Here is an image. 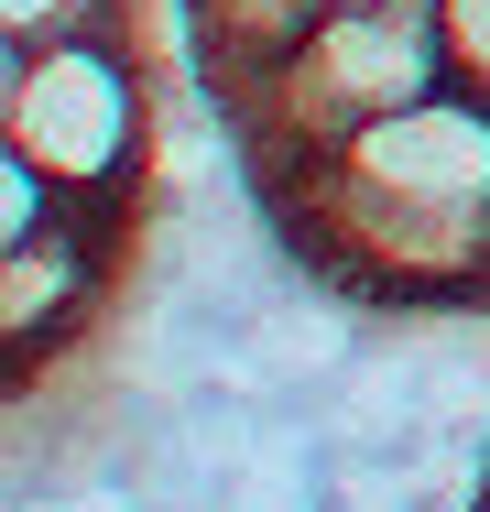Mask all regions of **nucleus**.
<instances>
[{"label":"nucleus","instance_id":"f257e3e1","mask_svg":"<svg viewBox=\"0 0 490 512\" xmlns=\"http://www.w3.org/2000/svg\"><path fill=\"white\" fill-rule=\"evenodd\" d=\"M425 88H447L436 0H338L327 22H305L229 99L262 131V153H316V142H338V131H360L382 109H414Z\"/></svg>","mask_w":490,"mask_h":512},{"label":"nucleus","instance_id":"f03ea898","mask_svg":"<svg viewBox=\"0 0 490 512\" xmlns=\"http://www.w3.org/2000/svg\"><path fill=\"white\" fill-rule=\"evenodd\" d=\"M142 131H153V88H142V55L120 33L0 44V142L33 153L77 207H109L131 186Z\"/></svg>","mask_w":490,"mask_h":512},{"label":"nucleus","instance_id":"7ed1b4c3","mask_svg":"<svg viewBox=\"0 0 490 512\" xmlns=\"http://www.w3.org/2000/svg\"><path fill=\"white\" fill-rule=\"evenodd\" d=\"M316 164H338L349 186L403 207H458V218H490V99L480 88H425L414 109H382L338 142H316Z\"/></svg>","mask_w":490,"mask_h":512},{"label":"nucleus","instance_id":"20e7f679","mask_svg":"<svg viewBox=\"0 0 490 512\" xmlns=\"http://www.w3.org/2000/svg\"><path fill=\"white\" fill-rule=\"evenodd\" d=\"M109 207L55 218L44 240H11L0 251V349H11V382L33 371H66V349L88 338V316L109 306Z\"/></svg>","mask_w":490,"mask_h":512},{"label":"nucleus","instance_id":"39448f33","mask_svg":"<svg viewBox=\"0 0 490 512\" xmlns=\"http://www.w3.org/2000/svg\"><path fill=\"white\" fill-rule=\"evenodd\" d=\"M327 11L338 0H196V44L218 55V88H240V77H262L294 33L327 22Z\"/></svg>","mask_w":490,"mask_h":512},{"label":"nucleus","instance_id":"423d86ee","mask_svg":"<svg viewBox=\"0 0 490 512\" xmlns=\"http://www.w3.org/2000/svg\"><path fill=\"white\" fill-rule=\"evenodd\" d=\"M11 44H77V33H120V0H0Z\"/></svg>","mask_w":490,"mask_h":512},{"label":"nucleus","instance_id":"0eeeda50","mask_svg":"<svg viewBox=\"0 0 490 512\" xmlns=\"http://www.w3.org/2000/svg\"><path fill=\"white\" fill-rule=\"evenodd\" d=\"M436 33H447V77L490 99V0H436Z\"/></svg>","mask_w":490,"mask_h":512}]
</instances>
